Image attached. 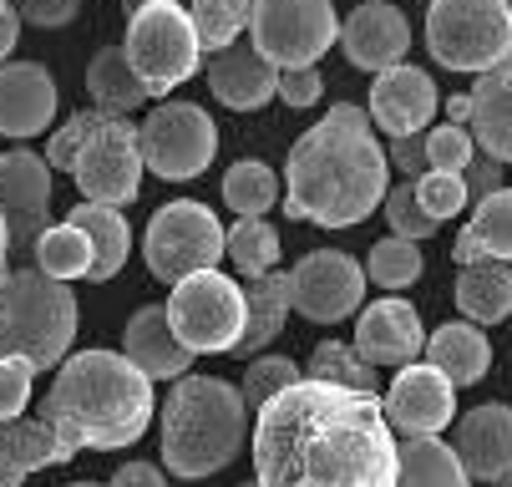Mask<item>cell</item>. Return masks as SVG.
I'll return each mask as SVG.
<instances>
[{
	"mask_svg": "<svg viewBox=\"0 0 512 487\" xmlns=\"http://www.w3.org/2000/svg\"><path fill=\"white\" fill-rule=\"evenodd\" d=\"M254 487H396V432L376 391L300 376L254 416Z\"/></svg>",
	"mask_w": 512,
	"mask_h": 487,
	"instance_id": "cell-1",
	"label": "cell"
},
{
	"mask_svg": "<svg viewBox=\"0 0 512 487\" xmlns=\"http://www.w3.org/2000/svg\"><path fill=\"white\" fill-rule=\"evenodd\" d=\"M386 153L365 107L340 102L315 122L284 163V214L320 229H350L386 198Z\"/></svg>",
	"mask_w": 512,
	"mask_h": 487,
	"instance_id": "cell-2",
	"label": "cell"
},
{
	"mask_svg": "<svg viewBox=\"0 0 512 487\" xmlns=\"http://www.w3.org/2000/svg\"><path fill=\"white\" fill-rule=\"evenodd\" d=\"M153 381L142 376L127 356L117 351H77L66 356L51 376V391L41 401V422L56 432V442L77 457L82 447L92 452H117L132 447L153 427Z\"/></svg>",
	"mask_w": 512,
	"mask_h": 487,
	"instance_id": "cell-3",
	"label": "cell"
},
{
	"mask_svg": "<svg viewBox=\"0 0 512 487\" xmlns=\"http://www.w3.org/2000/svg\"><path fill=\"white\" fill-rule=\"evenodd\" d=\"M249 437V406L239 386L218 376H183L163 401V467L183 482L224 472Z\"/></svg>",
	"mask_w": 512,
	"mask_h": 487,
	"instance_id": "cell-4",
	"label": "cell"
},
{
	"mask_svg": "<svg viewBox=\"0 0 512 487\" xmlns=\"http://www.w3.org/2000/svg\"><path fill=\"white\" fill-rule=\"evenodd\" d=\"M77 340V295L41 269L0 274V356H16L31 371L66 361Z\"/></svg>",
	"mask_w": 512,
	"mask_h": 487,
	"instance_id": "cell-5",
	"label": "cell"
},
{
	"mask_svg": "<svg viewBox=\"0 0 512 487\" xmlns=\"http://www.w3.org/2000/svg\"><path fill=\"white\" fill-rule=\"evenodd\" d=\"M426 46L447 72H487L512 56V11L507 0H431Z\"/></svg>",
	"mask_w": 512,
	"mask_h": 487,
	"instance_id": "cell-6",
	"label": "cell"
},
{
	"mask_svg": "<svg viewBox=\"0 0 512 487\" xmlns=\"http://www.w3.org/2000/svg\"><path fill=\"white\" fill-rule=\"evenodd\" d=\"M122 56L132 61L137 82L148 87V97H168L178 82H188L198 72V36L188 26V11L178 0H158V6H142L137 16H127V41Z\"/></svg>",
	"mask_w": 512,
	"mask_h": 487,
	"instance_id": "cell-7",
	"label": "cell"
},
{
	"mask_svg": "<svg viewBox=\"0 0 512 487\" xmlns=\"http://www.w3.org/2000/svg\"><path fill=\"white\" fill-rule=\"evenodd\" d=\"M71 178H77L87 203L117 208L132 203L142 188V158H137V127L127 117L107 112H82V143L71 158Z\"/></svg>",
	"mask_w": 512,
	"mask_h": 487,
	"instance_id": "cell-8",
	"label": "cell"
},
{
	"mask_svg": "<svg viewBox=\"0 0 512 487\" xmlns=\"http://www.w3.org/2000/svg\"><path fill=\"white\" fill-rule=\"evenodd\" d=\"M142 259L168 285L188 280V274H203V269H218V259H224V224L198 198L163 203L148 234H142Z\"/></svg>",
	"mask_w": 512,
	"mask_h": 487,
	"instance_id": "cell-9",
	"label": "cell"
},
{
	"mask_svg": "<svg viewBox=\"0 0 512 487\" xmlns=\"http://www.w3.org/2000/svg\"><path fill=\"white\" fill-rule=\"evenodd\" d=\"M163 310H168V325H173V335L188 356L234 351V340L244 335V290H239V280H229V274H218V269L178 280L173 300Z\"/></svg>",
	"mask_w": 512,
	"mask_h": 487,
	"instance_id": "cell-10",
	"label": "cell"
},
{
	"mask_svg": "<svg viewBox=\"0 0 512 487\" xmlns=\"http://www.w3.org/2000/svg\"><path fill=\"white\" fill-rule=\"evenodd\" d=\"M249 31L274 72L315 66L340 36L330 0H249Z\"/></svg>",
	"mask_w": 512,
	"mask_h": 487,
	"instance_id": "cell-11",
	"label": "cell"
},
{
	"mask_svg": "<svg viewBox=\"0 0 512 487\" xmlns=\"http://www.w3.org/2000/svg\"><path fill=\"white\" fill-rule=\"evenodd\" d=\"M213 148H218V127L198 102H163L137 127L142 173H158L168 183L198 178L213 163Z\"/></svg>",
	"mask_w": 512,
	"mask_h": 487,
	"instance_id": "cell-12",
	"label": "cell"
},
{
	"mask_svg": "<svg viewBox=\"0 0 512 487\" xmlns=\"http://www.w3.org/2000/svg\"><path fill=\"white\" fill-rule=\"evenodd\" d=\"M360 300H365V269L340 249H315L289 269V310H300L315 325L355 315Z\"/></svg>",
	"mask_w": 512,
	"mask_h": 487,
	"instance_id": "cell-13",
	"label": "cell"
},
{
	"mask_svg": "<svg viewBox=\"0 0 512 487\" xmlns=\"http://www.w3.org/2000/svg\"><path fill=\"white\" fill-rule=\"evenodd\" d=\"M381 416L401 437H436L457 416V386L431 366H401L391 391L381 396Z\"/></svg>",
	"mask_w": 512,
	"mask_h": 487,
	"instance_id": "cell-14",
	"label": "cell"
},
{
	"mask_svg": "<svg viewBox=\"0 0 512 487\" xmlns=\"http://www.w3.org/2000/svg\"><path fill=\"white\" fill-rule=\"evenodd\" d=\"M46 203H51V168L31 148L0 153V219H6L11 249H31L46 229Z\"/></svg>",
	"mask_w": 512,
	"mask_h": 487,
	"instance_id": "cell-15",
	"label": "cell"
},
{
	"mask_svg": "<svg viewBox=\"0 0 512 487\" xmlns=\"http://www.w3.org/2000/svg\"><path fill=\"white\" fill-rule=\"evenodd\" d=\"M426 351V325L416 315V305H406L401 295L365 305L355 320V356L381 371V366H416V356Z\"/></svg>",
	"mask_w": 512,
	"mask_h": 487,
	"instance_id": "cell-16",
	"label": "cell"
},
{
	"mask_svg": "<svg viewBox=\"0 0 512 487\" xmlns=\"http://www.w3.org/2000/svg\"><path fill=\"white\" fill-rule=\"evenodd\" d=\"M452 452H457V462L472 482L512 487V406H502V401L472 406L457 422Z\"/></svg>",
	"mask_w": 512,
	"mask_h": 487,
	"instance_id": "cell-17",
	"label": "cell"
},
{
	"mask_svg": "<svg viewBox=\"0 0 512 487\" xmlns=\"http://www.w3.org/2000/svg\"><path fill=\"white\" fill-rule=\"evenodd\" d=\"M340 46H345V61L360 66V72H391V66L406 61L411 26L396 6H386V0H365V6H355L345 16Z\"/></svg>",
	"mask_w": 512,
	"mask_h": 487,
	"instance_id": "cell-18",
	"label": "cell"
},
{
	"mask_svg": "<svg viewBox=\"0 0 512 487\" xmlns=\"http://www.w3.org/2000/svg\"><path fill=\"white\" fill-rule=\"evenodd\" d=\"M436 112V82L421 72V66H391V72H376L371 82V127H381L386 137H411L431 122Z\"/></svg>",
	"mask_w": 512,
	"mask_h": 487,
	"instance_id": "cell-19",
	"label": "cell"
},
{
	"mask_svg": "<svg viewBox=\"0 0 512 487\" xmlns=\"http://www.w3.org/2000/svg\"><path fill=\"white\" fill-rule=\"evenodd\" d=\"M56 117V82L41 61H11L0 66V137H26L46 132Z\"/></svg>",
	"mask_w": 512,
	"mask_h": 487,
	"instance_id": "cell-20",
	"label": "cell"
},
{
	"mask_svg": "<svg viewBox=\"0 0 512 487\" xmlns=\"http://www.w3.org/2000/svg\"><path fill=\"white\" fill-rule=\"evenodd\" d=\"M274 82H279V72L259 56L254 41H234V46L208 56V87L234 112H259L274 97Z\"/></svg>",
	"mask_w": 512,
	"mask_h": 487,
	"instance_id": "cell-21",
	"label": "cell"
},
{
	"mask_svg": "<svg viewBox=\"0 0 512 487\" xmlns=\"http://www.w3.org/2000/svg\"><path fill=\"white\" fill-rule=\"evenodd\" d=\"M122 356L148 376V381H183L193 356L178 345L173 325H168V310L163 305H142L127 325H122Z\"/></svg>",
	"mask_w": 512,
	"mask_h": 487,
	"instance_id": "cell-22",
	"label": "cell"
},
{
	"mask_svg": "<svg viewBox=\"0 0 512 487\" xmlns=\"http://www.w3.org/2000/svg\"><path fill=\"white\" fill-rule=\"evenodd\" d=\"M467 102H472V122H467L472 143H482V153L507 168L512 163V56L487 66L477 87L467 92Z\"/></svg>",
	"mask_w": 512,
	"mask_h": 487,
	"instance_id": "cell-23",
	"label": "cell"
},
{
	"mask_svg": "<svg viewBox=\"0 0 512 487\" xmlns=\"http://www.w3.org/2000/svg\"><path fill=\"white\" fill-rule=\"evenodd\" d=\"M239 290H244V335L234 340V356L239 361H254L259 351H269L274 335L284 330V315H289V274L269 269V274L244 280Z\"/></svg>",
	"mask_w": 512,
	"mask_h": 487,
	"instance_id": "cell-24",
	"label": "cell"
},
{
	"mask_svg": "<svg viewBox=\"0 0 512 487\" xmlns=\"http://www.w3.org/2000/svg\"><path fill=\"white\" fill-rule=\"evenodd\" d=\"M71 462V452L56 442V432L41 422H26V416H16V422H0V487H21L31 472L41 467H61Z\"/></svg>",
	"mask_w": 512,
	"mask_h": 487,
	"instance_id": "cell-25",
	"label": "cell"
},
{
	"mask_svg": "<svg viewBox=\"0 0 512 487\" xmlns=\"http://www.w3.org/2000/svg\"><path fill=\"white\" fill-rule=\"evenodd\" d=\"M452 259L462 264V269H472V264H507L512 259V188H497V193H487L482 203H477V214H472V224L457 234V244H452Z\"/></svg>",
	"mask_w": 512,
	"mask_h": 487,
	"instance_id": "cell-26",
	"label": "cell"
},
{
	"mask_svg": "<svg viewBox=\"0 0 512 487\" xmlns=\"http://www.w3.org/2000/svg\"><path fill=\"white\" fill-rule=\"evenodd\" d=\"M426 366L442 371L462 391V386H477L487 376L492 345H487V335L472 320H452V325H442L436 335H426Z\"/></svg>",
	"mask_w": 512,
	"mask_h": 487,
	"instance_id": "cell-27",
	"label": "cell"
},
{
	"mask_svg": "<svg viewBox=\"0 0 512 487\" xmlns=\"http://www.w3.org/2000/svg\"><path fill=\"white\" fill-rule=\"evenodd\" d=\"M396 487H472L452 442L442 437H406L396 442Z\"/></svg>",
	"mask_w": 512,
	"mask_h": 487,
	"instance_id": "cell-28",
	"label": "cell"
},
{
	"mask_svg": "<svg viewBox=\"0 0 512 487\" xmlns=\"http://www.w3.org/2000/svg\"><path fill=\"white\" fill-rule=\"evenodd\" d=\"M66 224H71V229H82L87 244H92V274H87V280L102 285V280H112V274L127 264V244H132V234H127V219L117 214V208H102V203H71Z\"/></svg>",
	"mask_w": 512,
	"mask_h": 487,
	"instance_id": "cell-29",
	"label": "cell"
},
{
	"mask_svg": "<svg viewBox=\"0 0 512 487\" xmlns=\"http://www.w3.org/2000/svg\"><path fill=\"white\" fill-rule=\"evenodd\" d=\"M452 295H457V310L472 325H497V320L512 315V269L507 264H492V259L487 264H472V269L457 274Z\"/></svg>",
	"mask_w": 512,
	"mask_h": 487,
	"instance_id": "cell-30",
	"label": "cell"
},
{
	"mask_svg": "<svg viewBox=\"0 0 512 487\" xmlns=\"http://www.w3.org/2000/svg\"><path fill=\"white\" fill-rule=\"evenodd\" d=\"M87 92H92L97 112H107V117H127V112H137L142 102H148V87L137 82V72H132V61L122 56V46H102L92 56Z\"/></svg>",
	"mask_w": 512,
	"mask_h": 487,
	"instance_id": "cell-31",
	"label": "cell"
},
{
	"mask_svg": "<svg viewBox=\"0 0 512 487\" xmlns=\"http://www.w3.org/2000/svg\"><path fill=\"white\" fill-rule=\"evenodd\" d=\"M31 254H36V269L46 274V280H87L92 274V244L71 224H46L36 234Z\"/></svg>",
	"mask_w": 512,
	"mask_h": 487,
	"instance_id": "cell-32",
	"label": "cell"
},
{
	"mask_svg": "<svg viewBox=\"0 0 512 487\" xmlns=\"http://www.w3.org/2000/svg\"><path fill=\"white\" fill-rule=\"evenodd\" d=\"M224 203L234 208L239 219H264L269 208L279 203V178H274V168H264V163H254V158L234 163V168L224 173Z\"/></svg>",
	"mask_w": 512,
	"mask_h": 487,
	"instance_id": "cell-33",
	"label": "cell"
},
{
	"mask_svg": "<svg viewBox=\"0 0 512 487\" xmlns=\"http://www.w3.org/2000/svg\"><path fill=\"white\" fill-rule=\"evenodd\" d=\"M188 26L198 36V51H224L239 41V31L249 26V0H193L188 6Z\"/></svg>",
	"mask_w": 512,
	"mask_h": 487,
	"instance_id": "cell-34",
	"label": "cell"
},
{
	"mask_svg": "<svg viewBox=\"0 0 512 487\" xmlns=\"http://www.w3.org/2000/svg\"><path fill=\"white\" fill-rule=\"evenodd\" d=\"M305 376L310 381H325V386H350V391H376V371L355 356V345L345 340H320L310 361H305Z\"/></svg>",
	"mask_w": 512,
	"mask_h": 487,
	"instance_id": "cell-35",
	"label": "cell"
},
{
	"mask_svg": "<svg viewBox=\"0 0 512 487\" xmlns=\"http://www.w3.org/2000/svg\"><path fill=\"white\" fill-rule=\"evenodd\" d=\"M224 254L244 280H254V274H269L279 264V234L264 219H239L234 229H224Z\"/></svg>",
	"mask_w": 512,
	"mask_h": 487,
	"instance_id": "cell-36",
	"label": "cell"
},
{
	"mask_svg": "<svg viewBox=\"0 0 512 487\" xmlns=\"http://www.w3.org/2000/svg\"><path fill=\"white\" fill-rule=\"evenodd\" d=\"M421 269H426L421 244L396 239V234H386L381 244H371V259H365V274H371L381 290H406V285H416Z\"/></svg>",
	"mask_w": 512,
	"mask_h": 487,
	"instance_id": "cell-37",
	"label": "cell"
},
{
	"mask_svg": "<svg viewBox=\"0 0 512 487\" xmlns=\"http://www.w3.org/2000/svg\"><path fill=\"white\" fill-rule=\"evenodd\" d=\"M305 376V366H295L289 356H254L249 361V371H244V386H239V396H244V406H269L284 386H295Z\"/></svg>",
	"mask_w": 512,
	"mask_h": 487,
	"instance_id": "cell-38",
	"label": "cell"
},
{
	"mask_svg": "<svg viewBox=\"0 0 512 487\" xmlns=\"http://www.w3.org/2000/svg\"><path fill=\"white\" fill-rule=\"evenodd\" d=\"M472 158H477V143H472L467 127L442 122V127L426 132V173H462Z\"/></svg>",
	"mask_w": 512,
	"mask_h": 487,
	"instance_id": "cell-39",
	"label": "cell"
},
{
	"mask_svg": "<svg viewBox=\"0 0 512 487\" xmlns=\"http://www.w3.org/2000/svg\"><path fill=\"white\" fill-rule=\"evenodd\" d=\"M381 208H386V224H391V234H396V239L421 244V239H431V234H436V219H426V208L416 203V183H396V188H386Z\"/></svg>",
	"mask_w": 512,
	"mask_h": 487,
	"instance_id": "cell-40",
	"label": "cell"
},
{
	"mask_svg": "<svg viewBox=\"0 0 512 487\" xmlns=\"http://www.w3.org/2000/svg\"><path fill=\"white\" fill-rule=\"evenodd\" d=\"M416 203L426 208V219H457L462 208H467V188L457 173H421L416 178Z\"/></svg>",
	"mask_w": 512,
	"mask_h": 487,
	"instance_id": "cell-41",
	"label": "cell"
},
{
	"mask_svg": "<svg viewBox=\"0 0 512 487\" xmlns=\"http://www.w3.org/2000/svg\"><path fill=\"white\" fill-rule=\"evenodd\" d=\"M31 366L16 356H0V422H16L31 401Z\"/></svg>",
	"mask_w": 512,
	"mask_h": 487,
	"instance_id": "cell-42",
	"label": "cell"
},
{
	"mask_svg": "<svg viewBox=\"0 0 512 487\" xmlns=\"http://www.w3.org/2000/svg\"><path fill=\"white\" fill-rule=\"evenodd\" d=\"M325 92V77L315 72V66H289V72H279L274 82V97H284L289 107H315Z\"/></svg>",
	"mask_w": 512,
	"mask_h": 487,
	"instance_id": "cell-43",
	"label": "cell"
},
{
	"mask_svg": "<svg viewBox=\"0 0 512 487\" xmlns=\"http://www.w3.org/2000/svg\"><path fill=\"white\" fill-rule=\"evenodd\" d=\"M82 11V0H26V11H21V26H41V31H56V26H71Z\"/></svg>",
	"mask_w": 512,
	"mask_h": 487,
	"instance_id": "cell-44",
	"label": "cell"
},
{
	"mask_svg": "<svg viewBox=\"0 0 512 487\" xmlns=\"http://www.w3.org/2000/svg\"><path fill=\"white\" fill-rule=\"evenodd\" d=\"M457 178H462V188H467V203H482L487 193H497V188H502V163L482 153V158H472Z\"/></svg>",
	"mask_w": 512,
	"mask_h": 487,
	"instance_id": "cell-45",
	"label": "cell"
},
{
	"mask_svg": "<svg viewBox=\"0 0 512 487\" xmlns=\"http://www.w3.org/2000/svg\"><path fill=\"white\" fill-rule=\"evenodd\" d=\"M77 143H82V112L71 117V122H61V127L51 132V143H46V168H51V173H71V158H77Z\"/></svg>",
	"mask_w": 512,
	"mask_h": 487,
	"instance_id": "cell-46",
	"label": "cell"
},
{
	"mask_svg": "<svg viewBox=\"0 0 512 487\" xmlns=\"http://www.w3.org/2000/svg\"><path fill=\"white\" fill-rule=\"evenodd\" d=\"M386 163H396L401 173L421 178V173H426V132H411V137H391V153H386Z\"/></svg>",
	"mask_w": 512,
	"mask_h": 487,
	"instance_id": "cell-47",
	"label": "cell"
},
{
	"mask_svg": "<svg viewBox=\"0 0 512 487\" xmlns=\"http://www.w3.org/2000/svg\"><path fill=\"white\" fill-rule=\"evenodd\" d=\"M107 487H168V477L153 467V462H127V467H117L112 472V482Z\"/></svg>",
	"mask_w": 512,
	"mask_h": 487,
	"instance_id": "cell-48",
	"label": "cell"
},
{
	"mask_svg": "<svg viewBox=\"0 0 512 487\" xmlns=\"http://www.w3.org/2000/svg\"><path fill=\"white\" fill-rule=\"evenodd\" d=\"M16 41H21V11L11 6V11H0V66L16 51Z\"/></svg>",
	"mask_w": 512,
	"mask_h": 487,
	"instance_id": "cell-49",
	"label": "cell"
},
{
	"mask_svg": "<svg viewBox=\"0 0 512 487\" xmlns=\"http://www.w3.org/2000/svg\"><path fill=\"white\" fill-rule=\"evenodd\" d=\"M447 117H452L457 127H467V122H472V102H467V97H452V102H447Z\"/></svg>",
	"mask_w": 512,
	"mask_h": 487,
	"instance_id": "cell-50",
	"label": "cell"
},
{
	"mask_svg": "<svg viewBox=\"0 0 512 487\" xmlns=\"http://www.w3.org/2000/svg\"><path fill=\"white\" fill-rule=\"evenodd\" d=\"M6 254H11V239H6V219H0V274H6Z\"/></svg>",
	"mask_w": 512,
	"mask_h": 487,
	"instance_id": "cell-51",
	"label": "cell"
},
{
	"mask_svg": "<svg viewBox=\"0 0 512 487\" xmlns=\"http://www.w3.org/2000/svg\"><path fill=\"white\" fill-rule=\"evenodd\" d=\"M142 6H158V0H127V16H137Z\"/></svg>",
	"mask_w": 512,
	"mask_h": 487,
	"instance_id": "cell-52",
	"label": "cell"
},
{
	"mask_svg": "<svg viewBox=\"0 0 512 487\" xmlns=\"http://www.w3.org/2000/svg\"><path fill=\"white\" fill-rule=\"evenodd\" d=\"M66 487H102V482H66Z\"/></svg>",
	"mask_w": 512,
	"mask_h": 487,
	"instance_id": "cell-53",
	"label": "cell"
},
{
	"mask_svg": "<svg viewBox=\"0 0 512 487\" xmlns=\"http://www.w3.org/2000/svg\"><path fill=\"white\" fill-rule=\"evenodd\" d=\"M0 6H11V0H0Z\"/></svg>",
	"mask_w": 512,
	"mask_h": 487,
	"instance_id": "cell-54",
	"label": "cell"
},
{
	"mask_svg": "<svg viewBox=\"0 0 512 487\" xmlns=\"http://www.w3.org/2000/svg\"><path fill=\"white\" fill-rule=\"evenodd\" d=\"M507 11H512V0H507Z\"/></svg>",
	"mask_w": 512,
	"mask_h": 487,
	"instance_id": "cell-55",
	"label": "cell"
},
{
	"mask_svg": "<svg viewBox=\"0 0 512 487\" xmlns=\"http://www.w3.org/2000/svg\"><path fill=\"white\" fill-rule=\"evenodd\" d=\"M244 487H254V482H244Z\"/></svg>",
	"mask_w": 512,
	"mask_h": 487,
	"instance_id": "cell-56",
	"label": "cell"
}]
</instances>
